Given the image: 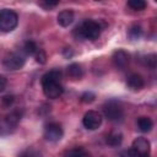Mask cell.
<instances>
[{"label": "cell", "mask_w": 157, "mask_h": 157, "mask_svg": "<svg viewBox=\"0 0 157 157\" xmlns=\"http://www.w3.org/2000/svg\"><path fill=\"white\" fill-rule=\"evenodd\" d=\"M137 128L141 132H148L153 128V121L148 117H140L137 119Z\"/></svg>", "instance_id": "obj_13"}, {"label": "cell", "mask_w": 157, "mask_h": 157, "mask_svg": "<svg viewBox=\"0 0 157 157\" xmlns=\"http://www.w3.org/2000/svg\"><path fill=\"white\" fill-rule=\"evenodd\" d=\"M67 74H69L70 77L77 80V78H81V77H82V75H83V69H82V66H81L80 64L72 63V64H70V65L67 66Z\"/></svg>", "instance_id": "obj_14"}, {"label": "cell", "mask_w": 157, "mask_h": 157, "mask_svg": "<svg viewBox=\"0 0 157 157\" xmlns=\"http://www.w3.org/2000/svg\"><path fill=\"white\" fill-rule=\"evenodd\" d=\"M112 59H113L114 66L118 67V69H120V70H123V69H125V67L129 65L130 55H129L125 50L118 49V50H115V52L113 53V58H112Z\"/></svg>", "instance_id": "obj_9"}, {"label": "cell", "mask_w": 157, "mask_h": 157, "mask_svg": "<svg viewBox=\"0 0 157 157\" xmlns=\"http://www.w3.org/2000/svg\"><path fill=\"white\" fill-rule=\"evenodd\" d=\"M126 86L132 91H139L145 86V81L139 74H130L126 77Z\"/></svg>", "instance_id": "obj_10"}, {"label": "cell", "mask_w": 157, "mask_h": 157, "mask_svg": "<svg viewBox=\"0 0 157 157\" xmlns=\"http://www.w3.org/2000/svg\"><path fill=\"white\" fill-rule=\"evenodd\" d=\"M18 16L15 11L10 9L0 10V31L2 32H11L17 27Z\"/></svg>", "instance_id": "obj_4"}, {"label": "cell", "mask_w": 157, "mask_h": 157, "mask_svg": "<svg viewBox=\"0 0 157 157\" xmlns=\"http://www.w3.org/2000/svg\"><path fill=\"white\" fill-rule=\"evenodd\" d=\"M141 33H142V29H141L140 26H132V27L129 29V37L132 38V39H137V38H140Z\"/></svg>", "instance_id": "obj_21"}, {"label": "cell", "mask_w": 157, "mask_h": 157, "mask_svg": "<svg viewBox=\"0 0 157 157\" xmlns=\"http://www.w3.org/2000/svg\"><path fill=\"white\" fill-rule=\"evenodd\" d=\"M63 135L64 130L61 125L58 123H49L44 128V137L50 142H58L59 140H61Z\"/></svg>", "instance_id": "obj_7"}, {"label": "cell", "mask_w": 157, "mask_h": 157, "mask_svg": "<svg viewBox=\"0 0 157 157\" xmlns=\"http://www.w3.org/2000/svg\"><path fill=\"white\" fill-rule=\"evenodd\" d=\"M6 83H7L6 78H5L4 76H1V75H0V92H2V91L5 90V87H6Z\"/></svg>", "instance_id": "obj_26"}, {"label": "cell", "mask_w": 157, "mask_h": 157, "mask_svg": "<svg viewBox=\"0 0 157 157\" xmlns=\"http://www.w3.org/2000/svg\"><path fill=\"white\" fill-rule=\"evenodd\" d=\"M102 27L99 25L98 21L94 20H85L82 21L74 31V34L77 39H88V40H93L97 39L101 34Z\"/></svg>", "instance_id": "obj_2"}, {"label": "cell", "mask_w": 157, "mask_h": 157, "mask_svg": "<svg viewBox=\"0 0 157 157\" xmlns=\"http://www.w3.org/2000/svg\"><path fill=\"white\" fill-rule=\"evenodd\" d=\"M74 21V12L71 10H63L58 15V23L63 27H67Z\"/></svg>", "instance_id": "obj_11"}, {"label": "cell", "mask_w": 157, "mask_h": 157, "mask_svg": "<svg viewBox=\"0 0 157 157\" xmlns=\"http://www.w3.org/2000/svg\"><path fill=\"white\" fill-rule=\"evenodd\" d=\"M128 6L135 11H142L146 7V2L144 0H130L128 1Z\"/></svg>", "instance_id": "obj_18"}, {"label": "cell", "mask_w": 157, "mask_h": 157, "mask_svg": "<svg viewBox=\"0 0 157 157\" xmlns=\"http://www.w3.org/2000/svg\"><path fill=\"white\" fill-rule=\"evenodd\" d=\"M123 141V134L120 131H112L105 136V142L107 145L112 146V147H118L120 146Z\"/></svg>", "instance_id": "obj_12"}, {"label": "cell", "mask_w": 157, "mask_h": 157, "mask_svg": "<svg viewBox=\"0 0 157 157\" xmlns=\"http://www.w3.org/2000/svg\"><path fill=\"white\" fill-rule=\"evenodd\" d=\"M103 114L104 117L113 121V123H120L124 119V110L117 101H109L103 105Z\"/></svg>", "instance_id": "obj_5"}, {"label": "cell", "mask_w": 157, "mask_h": 157, "mask_svg": "<svg viewBox=\"0 0 157 157\" xmlns=\"http://www.w3.org/2000/svg\"><path fill=\"white\" fill-rule=\"evenodd\" d=\"M151 145L146 137H136L132 141L131 147L123 153L125 157H148Z\"/></svg>", "instance_id": "obj_3"}, {"label": "cell", "mask_w": 157, "mask_h": 157, "mask_svg": "<svg viewBox=\"0 0 157 157\" xmlns=\"http://www.w3.org/2000/svg\"><path fill=\"white\" fill-rule=\"evenodd\" d=\"M20 119H21L20 112H18V110H13V112H11V113L6 117L5 123H6V125H7L9 128H10V126H16L17 123L20 121Z\"/></svg>", "instance_id": "obj_16"}, {"label": "cell", "mask_w": 157, "mask_h": 157, "mask_svg": "<svg viewBox=\"0 0 157 157\" xmlns=\"http://www.w3.org/2000/svg\"><path fill=\"white\" fill-rule=\"evenodd\" d=\"M82 124L88 130H96L102 124V115L96 110H88L82 118Z\"/></svg>", "instance_id": "obj_8"}, {"label": "cell", "mask_w": 157, "mask_h": 157, "mask_svg": "<svg viewBox=\"0 0 157 157\" xmlns=\"http://www.w3.org/2000/svg\"><path fill=\"white\" fill-rule=\"evenodd\" d=\"M34 58H36V61H37L38 64H44V63L47 61V55H45L44 50H42V49H38V50L36 52Z\"/></svg>", "instance_id": "obj_23"}, {"label": "cell", "mask_w": 157, "mask_h": 157, "mask_svg": "<svg viewBox=\"0 0 157 157\" xmlns=\"http://www.w3.org/2000/svg\"><path fill=\"white\" fill-rule=\"evenodd\" d=\"M64 157H90V153L83 147H74L66 151Z\"/></svg>", "instance_id": "obj_15"}, {"label": "cell", "mask_w": 157, "mask_h": 157, "mask_svg": "<svg viewBox=\"0 0 157 157\" xmlns=\"http://www.w3.org/2000/svg\"><path fill=\"white\" fill-rule=\"evenodd\" d=\"M25 63H26L25 54H22L21 52H15L5 56L2 65L7 70H18L25 65Z\"/></svg>", "instance_id": "obj_6"}, {"label": "cell", "mask_w": 157, "mask_h": 157, "mask_svg": "<svg viewBox=\"0 0 157 157\" xmlns=\"http://www.w3.org/2000/svg\"><path fill=\"white\" fill-rule=\"evenodd\" d=\"M12 102H13V96H5V97H2V103L5 105H10Z\"/></svg>", "instance_id": "obj_25"}, {"label": "cell", "mask_w": 157, "mask_h": 157, "mask_svg": "<svg viewBox=\"0 0 157 157\" xmlns=\"http://www.w3.org/2000/svg\"><path fill=\"white\" fill-rule=\"evenodd\" d=\"M18 157H42V153L34 148H26L18 155Z\"/></svg>", "instance_id": "obj_20"}, {"label": "cell", "mask_w": 157, "mask_h": 157, "mask_svg": "<svg viewBox=\"0 0 157 157\" xmlns=\"http://www.w3.org/2000/svg\"><path fill=\"white\" fill-rule=\"evenodd\" d=\"M58 4H59L58 1H43V2H40V5L47 10H50L52 7H55Z\"/></svg>", "instance_id": "obj_24"}, {"label": "cell", "mask_w": 157, "mask_h": 157, "mask_svg": "<svg viewBox=\"0 0 157 157\" xmlns=\"http://www.w3.org/2000/svg\"><path fill=\"white\" fill-rule=\"evenodd\" d=\"M39 48L37 47V44L33 42V40H27L23 45V52L27 54V55H34L36 52L38 50Z\"/></svg>", "instance_id": "obj_17"}, {"label": "cell", "mask_w": 157, "mask_h": 157, "mask_svg": "<svg viewBox=\"0 0 157 157\" xmlns=\"http://www.w3.org/2000/svg\"><path fill=\"white\" fill-rule=\"evenodd\" d=\"M94 98H96V94H94L93 92H90V91L83 92V93L81 94V97H80L81 102H83V103H91V102L94 101Z\"/></svg>", "instance_id": "obj_22"}, {"label": "cell", "mask_w": 157, "mask_h": 157, "mask_svg": "<svg viewBox=\"0 0 157 157\" xmlns=\"http://www.w3.org/2000/svg\"><path fill=\"white\" fill-rule=\"evenodd\" d=\"M141 61H142V64H144L145 66H147V67H150V69H155V67H156V61H157V59H156V55H155V54H150V55H145V56L141 59Z\"/></svg>", "instance_id": "obj_19"}, {"label": "cell", "mask_w": 157, "mask_h": 157, "mask_svg": "<svg viewBox=\"0 0 157 157\" xmlns=\"http://www.w3.org/2000/svg\"><path fill=\"white\" fill-rule=\"evenodd\" d=\"M64 55H65L66 58H70V56H72V55H74V53H72V52H71V49L69 48V52H67V49H65V50H64Z\"/></svg>", "instance_id": "obj_27"}, {"label": "cell", "mask_w": 157, "mask_h": 157, "mask_svg": "<svg viewBox=\"0 0 157 157\" xmlns=\"http://www.w3.org/2000/svg\"><path fill=\"white\" fill-rule=\"evenodd\" d=\"M61 78H63L61 71L58 69L50 70L42 76L40 82H42V88L45 97L50 99H55L61 96L64 91L61 85Z\"/></svg>", "instance_id": "obj_1"}]
</instances>
